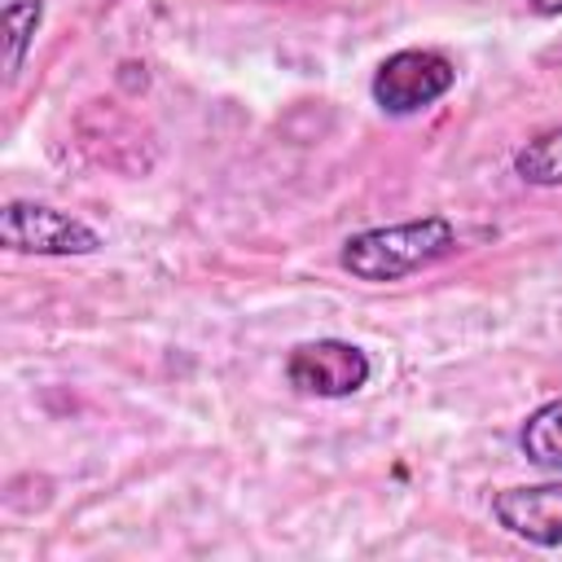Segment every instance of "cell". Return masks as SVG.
<instances>
[{"mask_svg": "<svg viewBox=\"0 0 562 562\" xmlns=\"http://www.w3.org/2000/svg\"><path fill=\"white\" fill-rule=\"evenodd\" d=\"M457 88V66L435 48H395L373 70V105L391 119H408L430 110Z\"/></svg>", "mask_w": 562, "mask_h": 562, "instance_id": "3", "label": "cell"}, {"mask_svg": "<svg viewBox=\"0 0 562 562\" xmlns=\"http://www.w3.org/2000/svg\"><path fill=\"white\" fill-rule=\"evenodd\" d=\"M492 518L509 536H518L536 549H558L562 544V479L501 487L492 496Z\"/></svg>", "mask_w": 562, "mask_h": 562, "instance_id": "5", "label": "cell"}, {"mask_svg": "<svg viewBox=\"0 0 562 562\" xmlns=\"http://www.w3.org/2000/svg\"><path fill=\"white\" fill-rule=\"evenodd\" d=\"M527 9L536 18H562V0H527Z\"/></svg>", "mask_w": 562, "mask_h": 562, "instance_id": "9", "label": "cell"}, {"mask_svg": "<svg viewBox=\"0 0 562 562\" xmlns=\"http://www.w3.org/2000/svg\"><path fill=\"white\" fill-rule=\"evenodd\" d=\"M369 378H373L369 351L347 338H312V342L290 347V356H285V382L299 395L347 400V395L364 391Z\"/></svg>", "mask_w": 562, "mask_h": 562, "instance_id": "4", "label": "cell"}, {"mask_svg": "<svg viewBox=\"0 0 562 562\" xmlns=\"http://www.w3.org/2000/svg\"><path fill=\"white\" fill-rule=\"evenodd\" d=\"M514 171H518V180H527V184H536V189L562 184V123L536 132V136L514 154Z\"/></svg>", "mask_w": 562, "mask_h": 562, "instance_id": "8", "label": "cell"}, {"mask_svg": "<svg viewBox=\"0 0 562 562\" xmlns=\"http://www.w3.org/2000/svg\"><path fill=\"white\" fill-rule=\"evenodd\" d=\"M518 448L531 465L562 474V395L527 413V422L518 426Z\"/></svg>", "mask_w": 562, "mask_h": 562, "instance_id": "6", "label": "cell"}, {"mask_svg": "<svg viewBox=\"0 0 562 562\" xmlns=\"http://www.w3.org/2000/svg\"><path fill=\"white\" fill-rule=\"evenodd\" d=\"M40 26H44V0H9L4 4V79L9 83H18Z\"/></svg>", "mask_w": 562, "mask_h": 562, "instance_id": "7", "label": "cell"}, {"mask_svg": "<svg viewBox=\"0 0 562 562\" xmlns=\"http://www.w3.org/2000/svg\"><path fill=\"white\" fill-rule=\"evenodd\" d=\"M0 246L13 250V255L79 259V255H97L105 246V237L88 220H79L70 211H57L48 202L13 198L0 211Z\"/></svg>", "mask_w": 562, "mask_h": 562, "instance_id": "2", "label": "cell"}, {"mask_svg": "<svg viewBox=\"0 0 562 562\" xmlns=\"http://www.w3.org/2000/svg\"><path fill=\"white\" fill-rule=\"evenodd\" d=\"M452 250H457L452 220L448 215H417V220H400V224L351 233L342 241V250H338V263L356 281L386 285V281L413 277V272L448 259Z\"/></svg>", "mask_w": 562, "mask_h": 562, "instance_id": "1", "label": "cell"}]
</instances>
